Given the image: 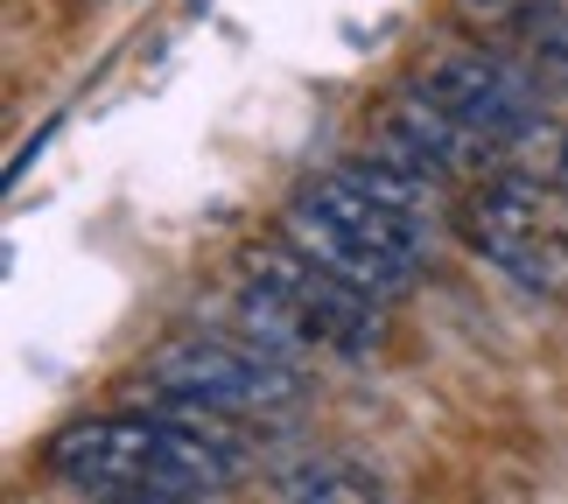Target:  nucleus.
<instances>
[{
    "label": "nucleus",
    "instance_id": "nucleus-1",
    "mask_svg": "<svg viewBox=\"0 0 568 504\" xmlns=\"http://www.w3.org/2000/svg\"><path fill=\"white\" fill-rule=\"evenodd\" d=\"M239 442L211 428V413L169 421V413H84L63 421L42 442V470L63 491L84 497H126V504H190V497H225L239 476Z\"/></svg>",
    "mask_w": 568,
    "mask_h": 504
},
{
    "label": "nucleus",
    "instance_id": "nucleus-2",
    "mask_svg": "<svg viewBox=\"0 0 568 504\" xmlns=\"http://www.w3.org/2000/svg\"><path fill=\"white\" fill-rule=\"evenodd\" d=\"M239 322L267 337L288 358H337V364H373L386 343V309L358 280L316 267L302 246L267 238L246 253V280H239Z\"/></svg>",
    "mask_w": 568,
    "mask_h": 504
},
{
    "label": "nucleus",
    "instance_id": "nucleus-3",
    "mask_svg": "<svg viewBox=\"0 0 568 504\" xmlns=\"http://www.w3.org/2000/svg\"><path fill=\"white\" fill-rule=\"evenodd\" d=\"M274 232L288 238V246H302L316 267L358 280V288L379 295V301L407 295L414 280H422V267L435 259V217H414L400 204H386V196H373L365 183H352L344 168L310 175V183L281 204Z\"/></svg>",
    "mask_w": 568,
    "mask_h": 504
},
{
    "label": "nucleus",
    "instance_id": "nucleus-4",
    "mask_svg": "<svg viewBox=\"0 0 568 504\" xmlns=\"http://www.w3.org/2000/svg\"><path fill=\"white\" fill-rule=\"evenodd\" d=\"M464 232L513 288L568 301V189L498 168L464 189Z\"/></svg>",
    "mask_w": 568,
    "mask_h": 504
},
{
    "label": "nucleus",
    "instance_id": "nucleus-5",
    "mask_svg": "<svg viewBox=\"0 0 568 504\" xmlns=\"http://www.w3.org/2000/svg\"><path fill=\"white\" fill-rule=\"evenodd\" d=\"M148 385L162 400H176L190 413H281L302 400V371L288 350H274L267 337H225V330H196L176 337L148 358Z\"/></svg>",
    "mask_w": 568,
    "mask_h": 504
},
{
    "label": "nucleus",
    "instance_id": "nucleus-6",
    "mask_svg": "<svg viewBox=\"0 0 568 504\" xmlns=\"http://www.w3.org/2000/svg\"><path fill=\"white\" fill-rule=\"evenodd\" d=\"M414 84H422L428 99H443L456 120L470 126V134H485L498 155H513L527 147L540 126L555 120V99L540 92L527 71H513L498 50H485L477 35H449V42H428L422 63H414Z\"/></svg>",
    "mask_w": 568,
    "mask_h": 504
},
{
    "label": "nucleus",
    "instance_id": "nucleus-7",
    "mask_svg": "<svg viewBox=\"0 0 568 504\" xmlns=\"http://www.w3.org/2000/svg\"><path fill=\"white\" fill-rule=\"evenodd\" d=\"M365 147L386 155V162H400V168H414V175H428V183H443V189H470V183H485V175L506 168V155H498L485 134H470V126L456 120L443 99H428L414 78L373 105Z\"/></svg>",
    "mask_w": 568,
    "mask_h": 504
},
{
    "label": "nucleus",
    "instance_id": "nucleus-8",
    "mask_svg": "<svg viewBox=\"0 0 568 504\" xmlns=\"http://www.w3.org/2000/svg\"><path fill=\"white\" fill-rule=\"evenodd\" d=\"M449 8L548 99H568V0H449Z\"/></svg>",
    "mask_w": 568,
    "mask_h": 504
},
{
    "label": "nucleus",
    "instance_id": "nucleus-9",
    "mask_svg": "<svg viewBox=\"0 0 568 504\" xmlns=\"http://www.w3.org/2000/svg\"><path fill=\"white\" fill-rule=\"evenodd\" d=\"M274 491L281 497H352V504H365V497H386V476L373 470V463H352V455H302V463H281L274 470Z\"/></svg>",
    "mask_w": 568,
    "mask_h": 504
}]
</instances>
